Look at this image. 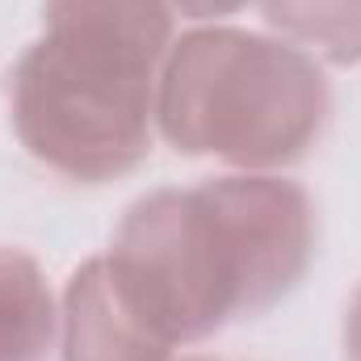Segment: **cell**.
<instances>
[{"mask_svg": "<svg viewBox=\"0 0 361 361\" xmlns=\"http://www.w3.org/2000/svg\"><path fill=\"white\" fill-rule=\"evenodd\" d=\"M55 345V298L30 252L0 248V361H47Z\"/></svg>", "mask_w": 361, "mask_h": 361, "instance_id": "5", "label": "cell"}, {"mask_svg": "<svg viewBox=\"0 0 361 361\" xmlns=\"http://www.w3.org/2000/svg\"><path fill=\"white\" fill-rule=\"evenodd\" d=\"M332 114L328 80L302 47L252 30L210 25L169 47L156 122L185 156H214L240 169L302 160Z\"/></svg>", "mask_w": 361, "mask_h": 361, "instance_id": "3", "label": "cell"}, {"mask_svg": "<svg viewBox=\"0 0 361 361\" xmlns=\"http://www.w3.org/2000/svg\"><path fill=\"white\" fill-rule=\"evenodd\" d=\"M42 21L8 76L21 147L85 185L135 173L173 47L169 0H47Z\"/></svg>", "mask_w": 361, "mask_h": 361, "instance_id": "2", "label": "cell"}, {"mask_svg": "<svg viewBox=\"0 0 361 361\" xmlns=\"http://www.w3.org/2000/svg\"><path fill=\"white\" fill-rule=\"evenodd\" d=\"M273 30L328 63L361 59V0H261Z\"/></svg>", "mask_w": 361, "mask_h": 361, "instance_id": "6", "label": "cell"}, {"mask_svg": "<svg viewBox=\"0 0 361 361\" xmlns=\"http://www.w3.org/2000/svg\"><path fill=\"white\" fill-rule=\"evenodd\" d=\"M173 345L135 311L105 257L72 273L63 294V361H169Z\"/></svg>", "mask_w": 361, "mask_h": 361, "instance_id": "4", "label": "cell"}, {"mask_svg": "<svg viewBox=\"0 0 361 361\" xmlns=\"http://www.w3.org/2000/svg\"><path fill=\"white\" fill-rule=\"evenodd\" d=\"M315 206L281 177H214L139 197L105 261L169 341H206L281 302L311 269Z\"/></svg>", "mask_w": 361, "mask_h": 361, "instance_id": "1", "label": "cell"}, {"mask_svg": "<svg viewBox=\"0 0 361 361\" xmlns=\"http://www.w3.org/2000/svg\"><path fill=\"white\" fill-rule=\"evenodd\" d=\"M345 357L361 361V286L349 302V315H345Z\"/></svg>", "mask_w": 361, "mask_h": 361, "instance_id": "8", "label": "cell"}, {"mask_svg": "<svg viewBox=\"0 0 361 361\" xmlns=\"http://www.w3.org/2000/svg\"><path fill=\"white\" fill-rule=\"evenodd\" d=\"M173 4L185 17H227V13H240L252 0H173Z\"/></svg>", "mask_w": 361, "mask_h": 361, "instance_id": "7", "label": "cell"}, {"mask_svg": "<svg viewBox=\"0 0 361 361\" xmlns=\"http://www.w3.org/2000/svg\"><path fill=\"white\" fill-rule=\"evenodd\" d=\"M197 361H206V357H197Z\"/></svg>", "mask_w": 361, "mask_h": 361, "instance_id": "9", "label": "cell"}]
</instances>
